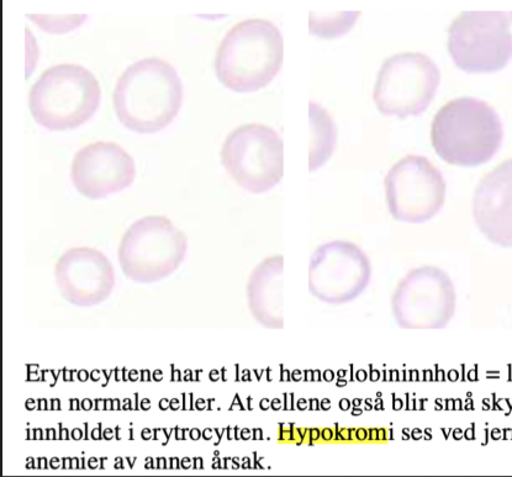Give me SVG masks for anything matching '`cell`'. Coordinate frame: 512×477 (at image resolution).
I'll return each mask as SVG.
<instances>
[{
    "label": "cell",
    "mask_w": 512,
    "mask_h": 477,
    "mask_svg": "<svg viewBox=\"0 0 512 477\" xmlns=\"http://www.w3.org/2000/svg\"><path fill=\"white\" fill-rule=\"evenodd\" d=\"M503 140L499 114L482 99H453L437 111L432 121V147L442 161L452 166L478 167L488 163Z\"/></svg>",
    "instance_id": "3957f363"
},
{
    "label": "cell",
    "mask_w": 512,
    "mask_h": 477,
    "mask_svg": "<svg viewBox=\"0 0 512 477\" xmlns=\"http://www.w3.org/2000/svg\"><path fill=\"white\" fill-rule=\"evenodd\" d=\"M384 185L390 215L406 224H424L445 205L446 180L424 156L401 158L390 168Z\"/></svg>",
    "instance_id": "30bf717a"
},
{
    "label": "cell",
    "mask_w": 512,
    "mask_h": 477,
    "mask_svg": "<svg viewBox=\"0 0 512 477\" xmlns=\"http://www.w3.org/2000/svg\"><path fill=\"white\" fill-rule=\"evenodd\" d=\"M440 82V68L432 58L421 52L398 53L380 68L373 100L383 115L420 116L435 99Z\"/></svg>",
    "instance_id": "ba28073f"
},
{
    "label": "cell",
    "mask_w": 512,
    "mask_h": 477,
    "mask_svg": "<svg viewBox=\"0 0 512 477\" xmlns=\"http://www.w3.org/2000/svg\"><path fill=\"white\" fill-rule=\"evenodd\" d=\"M283 60L281 30L266 19H247L232 26L221 40L214 70L232 92L252 93L277 77Z\"/></svg>",
    "instance_id": "7a4b0ae2"
},
{
    "label": "cell",
    "mask_w": 512,
    "mask_h": 477,
    "mask_svg": "<svg viewBox=\"0 0 512 477\" xmlns=\"http://www.w3.org/2000/svg\"><path fill=\"white\" fill-rule=\"evenodd\" d=\"M220 158L235 183L252 194L269 192L283 178V140L267 125L252 123L236 127L226 137Z\"/></svg>",
    "instance_id": "52a82bcc"
},
{
    "label": "cell",
    "mask_w": 512,
    "mask_h": 477,
    "mask_svg": "<svg viewBox=\"0 0 512 477\" xmlns=\"http://www.w3.org/2000/svg\"><path fill=\"white\" fill-rule=\"evenodd\" d=\"M98 79L88 68L62 63L42 72L29 93V109L36 124L51 131L77 129L100 104Z\"/></svg>",
    "instance_id": "277c9868"
},
{
    "label": "cell",
    "mask_w": 512,
    "mask_h": 477,
    "mask_svg": "<svg viewBox=\"0 0 512 477\" xmlns=\"http://www.w3.org/2000/svg\"><path fill=\"white\" fill-rule=\"evenodd\" d=\"M135 177L134 158L115 142L89 143L72 159V183L88 199H103L123 192L134 183Z\"/></svg>",
    "instance_id": "7c38bea8"
},
{
    "label": "cell",
    "mask_w": 512,
    "mask_h": 477,
    "mask_svg": "<svg viewBox=\"0 0 512 477\" xmlns=\"http://www.w3.org/2000/svg\"><path fill=\"white\" fill-rule=\"evenodd\" d=\"M283 256H274L258 264L247 285L251 314L263 327L282 330L283 315Z\"/></svg>",
    "instance_id": "9a60e30c"
},
{
    "label": "cell",
    "mask_w": 512,
    "mask_h": 477,
    "mask_svg": "<svg viewBox=\"0 0 512 477\" xmlns=\"http://www.w3.org/2000/svg\"><path fill=\"white\" fill-rule=\"evenodd\" d=\"M512 12H463L448 30V52L469 74L504 70L512 58Z\"/></svg>",
    "instance_id": "8992f818"
},
{
    "label": "cell",
    "mask_w": 512,
    "mask_h": 477,
    "mask_svg": "<svg viewBox=\"0 0 512 477\" xmlns=\"http://www.w3.org/2000/svg\"><path fill=\"white\" fill-rule=\"evenodd\" d=\"M310 157L309 171L314 173L334 155L337 129L331 116L316 102L309 103Z\"/></svg>",
    "instance_id": "e0dca14e"
},
{
    "label": "cell",
    "mask_w": 512,
    "mask_h": 477,
    "mask_svg": "<svg viewBox=\"0 0 512 477\" xmlns=\"http://www.w3.org/2000/svg\"><path fill=\"white\" fill-rule=\"evenodd\" d=\"M184 98L181 77L170 62L142 58L121 73L113 92L116 118L136 134H156L172 123Z\"/></svg>",
    "instance_id": "6da1fadb"
},
{
    "label": "cell",
    "mask_w": 512,
    "mask_h": 477,
    "mask_svg": "<svg viewBox=\"0 0 512 477\" xmlns=\"http://www.w3.org/2000/svg\"><path fill=\"white\" fill-rule=\"evenodd\" d=\"M186 235L165 216H146L124 233L119 262L126 278L155 283L170 277L186 258Z\"/></svg>",
    "instance_id": "5b68a950"
},
{
    "label": "cell",
    "mask_w": 512,
    "mask_h": 477,
    "mask_svg": "<svg viewBox=\"0 0 512 477\" xmlns=\"http://www.w3.org/2000/svg\"><path fill=\"white\" fill-rule=\"evenodd\" d=\"M278 442L293 445L385 444L392 438L388 428L371 427H299L282 424Z\"/></svg>",
    "instance_id": "2e32d148"
},
{
    "label": "cell",
    "mask_w": 512,
    "mask_h": 477,
    "mask_svg": "<svg viewBox=\"0 0 512 477\" xmlns=\"http://www.w3.org/2000/svg\"><path fill=\"white\" fill-rule=\"evenodd\" d=\"M372 280V263L366 252L350 241H331L311 254L308 272L310 294L327 305L357 300Z\"/></svg>",
    "instance_id": "8fae6325"
},
{
    "label": "cell",
    "mask_w": 512,
    "mask_h": 477,
    "mask_svg": "<svg viewBox=\"0 0 512 477\" xmlns=\"http://www.w3.org/2000/svg\"><path fill=\"white\" fill-rule=\"evenodd\" d=\"M360 17V12L310 13V34L323 37V39H336V37L346 35L356 25Z\"/></svg>",
    "instance_id": "ac0fdd59"
},
{
    "label": "cell",
    "mask_w": 512,
    "mask_h": 477,
    "mask_svg": "<svg viewBox=\"0 0 512 477\" xmlns=\"http://www.w3.org/2000/svg\"><path fill=\"white\" fill-rule=\"evenodd\" d=\"M473 217L487 240L512 248V158L480 180L473 196Z\"/></svg>",
    "instance_id": "5bb4252c"
},
{
    "label": "cell",
    "mask_w": 512,
    "mask_h": 477,
    "mask_svg": "<svg viewBox=\"0 0 512 477\" xmlns=\"http://www.w3.org/2000/svg\"><path fill=\"white\" fill-rule=\"evenodd\" d=\"M55 277L63 299L79 307L102 304L115 286L112 263L98 249L89 247L63 253L56 263Z\"/></svg>",
    "instance_id": "4fadbf2b"
},
{
    "label": "cell",
    "mask_w": 512,
    "mask_h": 477,
    "mask_svg": "<svg viewBox=\"0 0 512 477\" xmlns=\"http://www.w3.org/2000/svg\"><path fill=\"white\" fill-rule=\"evenodd\" d=\"M28 18L38 25L47 34L62 35L70 33L81 26L87 20L86 14L75 15H44L30 14Z\"/></svg>",
    "instance_id": "d6986e66"
},
{
    "label": "cell",
    "mask_w": 512,
    "mask_h": 477,
    "mask_svg": "<svg viewBox=\"0 0 512 477\" xmlns=\"http://www.w3.org/2000/svg\"><path fill=\"white\" fill-rule=\"evenodd\" d=\"M456 311V286L445 270L434 265L410 270L392 296L394 320L404 330H442Z\"/></svg>",
    "instance_id": "9c48e42d"
}]
</instances>
